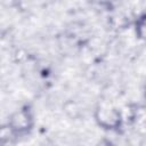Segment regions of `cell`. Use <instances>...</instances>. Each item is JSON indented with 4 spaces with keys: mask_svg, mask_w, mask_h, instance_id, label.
<instances>
[{
    "mask_svg": "<svg viewBox=\"0 0 146 146\" xmlns=\"http://www.w3.org/2000/svg\"><path fill=\"white\" fill-rule=\"evenodd\" d=\"M35 125V113L31 104H23L14 110L5 124V129L13 138H23L29 136Z\"/></svg>",
    "mask_w": 146,
    "mask_h": 146,
    "instance_id": "cell-1",
    "label": "cell"
},
{
    "mask_svg": "<svg viewBox=\"0 0 146 146\" xmlns=\"http://www.w3.org/2000/svg\"><path fill=\"white\" fill-rule=\"evenodd\" d=\"M95 120L99 127L111 131H117L123 122L121 112L117 108L107 105H102L96 108Z\"/></svg>",
    "mask_w": 146,
    "mask_h": 146,
    "instance_id": "cell-2",
    "label": "cell"
},
{
    "mask_svg": "<svg viewBox=\"0 0 146 146\" xmlns=\"http://www.w3.org/2000/svg\"><path fill=\"white\" fill-rule=\"evenodd\" d=\"M133 32L139 41L146 42V11L136 17L133 22Z\"/></svg>",
    "mask_w": 146,
    "mask_h": 146,
    "instance_id": "cell-3",
    "label": "cell"
},
{
    "mask_svg": "<svg viewBox=\"0 0 146 146\" xmlns=\"http://www.w3.org/2000/svg\"><path fill=\"white\" fill-rule=\"evenodd\" d=\"M143 96H144V99L146 100V83L144 84V88H143Z\"/></svg>",
    "mask_w": 146,
    "mask_h": 146,
    "instance_id": "cell-4",
    "label": "cell"
}]
</instances>
